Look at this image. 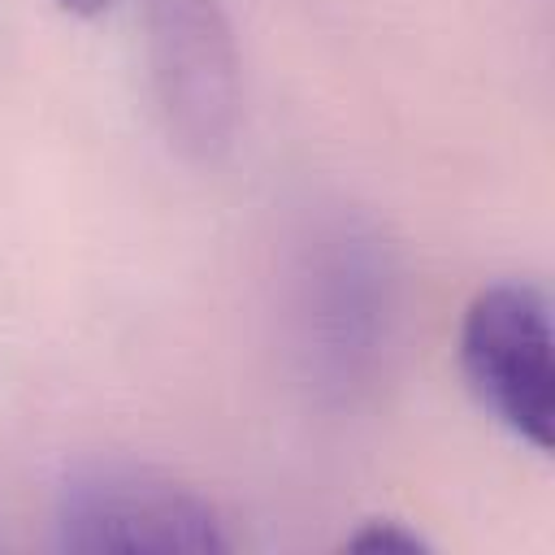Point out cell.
Returning a JSON list of instances; mask_svg holds the SVG:
<instances>
[{
	"mask_svg": "<svg viewBox=\"0 0 555 555\" xmlns=\"http://www.w3.org/2000/svg\"><path fill=\"white\" fill-rule=\"evenodd\" d=\"M56 546L69 555H225L217 507L130 460H82L56 486Z\"/></svg>",
	"mask_w": 555,
	"mask_h": 555,
	"instance_id": "obj_1",
	"label": "cell"
},
{
	"mask_svg": "<svg viewBox=\"0 0 555 555\" xmlns=\"http://www.w3.org/2000/svg\"><path fill=\"white\" fill-rule=\"evenodd\" d=\"M147 78L169 143L199 165L230 152L243 117V61L221 0H147Z\"/></svg>",
	"mask_w": 555,
	"mask_h": 555,
	"instance_id": "obj_2",
	"label": "cell"
},
{
	"mask_svg": "<svg viewBox=\"0 0 555 555\" xmlns=\"http://www.w3.org/2000/svg\"><path fill=\"white\" fill-rule=\"evenodd\" d=\"M460 373L486 416L551 451V304L538 282L507 278L473 295L460 321Z\"/></svg>",
	"mask_w": 555,
	"mask_h": 555,
	"instance_id": "obj_3",
	"label": "cell"
},
{
	"mask_svg": "<svg viewBox=\"0 0 555 555\" xmlns=\"http://www.w3.org/2000/svg\"><path fill=\"white\" fill-rule=\"evenodd\" d=\"M347 551H364V555H421V551H429V542L416 533V529H408L403 520H390V516H382V520H364L347 542H343Z\"/></svg>",
	"mask_w": 555,
	"mask_h": 555,
	"instance_id": "obj_4",
	"label": "cell"
},
{
	"mask_svg": "<svg viewBox=\"0 0 555 555\" xmlns=\"http://www.w3.org/2000/svg\"><path fill=\"white\" fill-rule=\"evenodd\" d=\"M65 13H74V17H100L113 0H56Z\"/></svg>",
	"mask_w": 555,
	"mask_h": 555,
	"instance_id": "obj_5",
	"label": "cell"
}]
</instances>
